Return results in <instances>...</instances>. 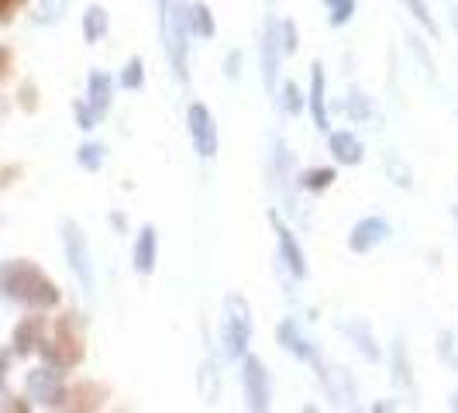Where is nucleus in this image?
Instances as JSON below:
<instances>
[{
    "mask_svg": "<svg viewBox=\"0 0 458 413\" xmlns=\"http://www.w3.org/2000/svg\"><path fill=\"white\" fill-rule=\"evenodd\" d=\"M0 293L31 310H48L59 303V286L28 258H11L0 266Z\"/></svg>",
    "mask_w": 458,
    "mask_h": 413,
    "instance_id": "nucleus-1",
    "label": "nucleus"
},
{
    "mask_svg": "<svg viewBox=\"0 0 458 413\" xmlns=\"http://www.w3.org/2000/svg\"><path fill=\"white\" fill-rule=\"evenodd\" d=\"M159 31L169 66L180 83H190V7L186 0H159Z\"/></svg>",
    "mask_w": 458,
    "mask_h": 413,
    "instance_id": "nucleus-2",
    "label": "nucleus"
},
{
    "mask_svg": "<svg viewBox=\"0 0 458 413\" xmlns=\"http://www.w3.org/2000/svg\"><path fill=\"white\" fill-rule=\"evenodd\" d=\"M38 351H42L46 366H55V368H63V372L72 366H80V362H83V324H80V317H76V314L59 317L55 338L38 344Z\"/></svg>",
    "mask_w": 458,
    "mask_h": 413,
    "instance_id": "nucleus-3",
    "label": "nucleus"
},
{
    "mask_svg": "<svg viewBox=\"0 0 458 413\" xmlns=\"http://www.w3.org/2000/svg\"><path fill=\"white\" fill-rule=\"evenodd\" d=\"M221 341H225V355H228V358H245V355H249V341H252V310H249V299L242 297V293H231V297L225 299Z\"/></svg>",
    "mask_w": 458,
    "mask_h": 413,
    "instance_id": "nucleus-4",
    "label": "nucleus"
},
{
    "mask_svg": "<svg viewBox=\"0 0 458 413\" xmlns=\"http://www.w3.org/2000/svg\"><path fill=\"white\" fill-rule=\"evenodd\" d=\"M63 249H66V262L72 275L80 279V286L93 293V258H90V245H87V234L76 221H66L63 224Z\"/></svg>",
    "mask_w": 458,
    "mask_h": 413,
    "instance_id": "nucleus-5",
    "label": "nucleus"
},
{
    "mask_svg": "<svg viewBox=\"0 0 458 413\" xmlns=\"http://www.w3.org/2000/svg\"><path fill=\"white\" fill-rule=\"evenodd\" d=\"M28 396L38 403V407H48V410H55V407H66V383H63V368L55 366H46V368H35V372H28Z\"/></svg>",
    "mask_w": 458,
    "mask_h": 413,
    "instance_id": "nucleus-6",
    "label": "nucleus"
},
{
    "mask_svg": "<svg viewBox=\"0 0 458 413\" xmlns=\"http://www.w3.org/2000/svg\"><path fill=\"white\" fill-rule=\"evenodd\" d=\"M242 386H245L249 410L255 413L269 410V372L262 366V358L245 355V362H242Z\"/></svg>",
    "mask_w": 458,
    "mask_h": 413,
    "instance_id": "nucleus-7",
    "label": "nucleus"
},
{
    "mask_svg": "<svg viewBox=\"0 0 458 413\" xmlns=\"http://www.w3.org/2000/svg\"><path fill=\"white\" fill-rule=\"evenodd\" d=\"M279 55H283L279 21L266 18V31H262V83H266L269 97H276V90H279Z\"/></svg>",
    "mask_w": 458,
    "mask_h": 413,
    "instance_id": "nucleus-8",
    "label": "nucleus"
},
{
    "mask_svg": "<svg viewBox=\"0 0 458 413\" xmlns=\"http://www.w3.org/2000/svg\"><path fill=\"white\" fill-rule=\"evenodd\" d=\"M190 135H193V145H197V156L200 159H214L217 156V128H214V117L204 104H193L190 107Z\"/></svg>",
    "mask_w": 458,
    "mask_h": 413,
    "instance_id": "nucleus-9",
    "label": "nucleus"
},
{
    "mask_svg": "<svg viewBox=\"0 0 458 413\" xmlns=\"http://www.w3.org/2000/svg\"><path fill=\"white\" fill-rule=\"evenodd\" d=\"M386 234H390V224H386L383 217H362V221L352 228V234H348V249L355 255H366V252H372L376 245H383Z\"/></svg>",
    "mask_w": 458,
    "mask_h": 413,
    "instance_id": "nucleus-10",
    "label": "nucleus"
},
{
    "mask_svg": "<svg viewBox=\"0 0 458 413\" xmlns=\"http://www.w3.org/2000/svg\"><path fill=\"white\" fill-rule=\"evenodd\" d=\"M269 221H273V228H276V241H279V255H283L286 269L297 275V279H303V275H307V258H303V249H300V241L293 238V231L279 221L276 210L269 214Z\"/></svg>",
    "mask_w": 458,
    "mask_h": 413,
    "instance_id": "nucleus-11",
    "label": "nucleus"
},
{
    "mask_svg": "<svg viewBox=\"0 0 458 413\" xmlns=\"http://www.w3.org/2000/svg\"><path fill=\"white\" fill-rule=\"evenodd\" d=\"M46 341V317H24L18 327H14V348H11V355H18V358H28L38 344Z\"/></svg>",
    "mask_w": 458,
    "mask_h": 413,
    "instance_id": "nucleus-12",
    "label": "nucleus"
},
{
    "mask_svg": "<svg viewBox=\"0 0 458 413\" xmlns=\"http://www.w3.org/2000/svg\"><path fill=\"white\" fill-rule=\"evenodd\" d=\"M111 97H114V80L107 72L93 69L90 80H87V104H90V111L97 114V121L111 111Z\"/></svg>",
    "mask_w": 458,
    "mask_h": 413,
    "instance_id": "nucleus-13",
    "label": "nucleus"
},
{
    "mask_svg": "<svg viewBox=\"0 0 458 413\" xmlns=\"http://www.w3.org/2000/svg\"><path fill=\"white\" fill-rule=\"evenodd\" d=\"M135 269L141 275H152L156 273V258H159V234H156V228L152 224H145L141 228V234H138L135 241Z\"/></svg>",
    "mask_w": 458,
    "mask_h": 413,
    "instance_id": "nucleus-14",
    "label": "nucleus"
},
{
    "mask_svg": "<svg viewBox=\"0 0 458 413\" xmlns=\"http://www.w3.org/2000/svg\"><path fill=\"white\" fill-rule=\"evenodd\" d=\"M276 338H279V344L293 355V358H300V362H318V355H314V348H310V341L300 334V327L293 321H283L279 327H276Z\"/></svg>",
    "mask_w": 458,
    "mask_h": 413,
    "instance_id": "nucleus-15",
    "label": "nucleus"
},
{
    "mask_svg": "<svg viewBox=\"0 0 458 413\" xmlns=\"http://www.w3.org/2000/svg\"><path fill=\"white\" fill-rule=\"evenodd\" d=\"M307 104H310V114H314L318 131H327V128H331V121H327V104H324V69H321V63H314V66H310V97H307Z\"/></svg>",
    "mask_w": 458,
    "mask_h": 413,
    "instance_id": "nucleus-16",
    "label": "nucleus"
},
{
    "mask_svg": "<svg viewBox=\"0 0 458 413\" xmlns=\"http://www.w3.org/2000/svg\"><path fill=\"white\" fill-rule=\"evenodd\" d=\"M331 156L342 162V165H359V162L366 159L362 141L355 135H348V131H335L331 135Z\"/></svg>",
    "mask_w": 458,
    "mask_h": 413,
    "instance_id": "nucleus-17",
    "label": "nucleus"
},
{
    "mask_svg": "<svg viewBox=\"0 0 458 413\" xmlns=\"http://www.w3.org/2000/svg\"><path fill=\"white\" fill-rule=\"evenodd\" d=\"M104 390L97 383H80L66 392V410H100Z\"/></svg>",
    "mask_w": 458,
    "mask_h": 413,
    "instance_id": "nucleus-18",
    "label": "nucleus"
},
{
    "mask_svg": "<svg viewBox=\"0 0 458 413\" xmlns=\"http://www.w3.org/2000/svg\"><path fill=\"white\" fill-rule=\"evenodd\" d=\"M104 35H107V11H104L100 4H90L87 14H83V38H87L90 46H97Z\"/></svg>",
    "mask_w": 458,
    "mask_h": 413,
    "instance_id": "nucleus-19",
    "label": "nucleus"
},
{
    "mask_svg": "<svg viewBox=\"0 0 458 413\" xmlns=\"http://www.w3.org/2000/svg\"><path fill=\"white\" fill-rule=\"evenodd\" d=\"M190 28L200 35V38H214V31H217V24L210 18V7L207 4H190Z\"/></svg>",
    "mask_w": 458,
    "mask_h": 413,
    "instance_id": "nucleus-20",
    "label": "nucleus"
},
{
    "mask_svg": "<svg viewBox=\"0 0 458 413\" xmlns=\"http://www.w3.org/2000/svg\"><path fill=\"white\" fill-rule=\"evenodd\" d=\"M342 331L348 334V338H355V341H359V351L366 355L369 362H376V358H379V348H376V344H372V338H369L366 324H344Z\"/></svg>",
    "mask_w": 458,
    "mask_h": 413,
    "instance_id": "nucleus-21",
    "label": "nucleus"
},
{
    "mask_svg": "<svg viewBox=\"0 0 458 413\" xmlns=\"http://www.w3.org/2000/svg\"><path fill=\"white\" fill-rule=\"evenodd\" d=\"M324 7H327V21L335 28H342L355 18V0H324Z\"/></svg>",
    "mask_w": 458,
    "mask_h": 413,
    "instance_id": "nucleus-22",
    "label": "nucleus"
},
{
    "mask_svg": "<svg viewBox=\"0 0 458 413\" xmlns=\"http://www.w3.org/2000/svg\"><path fill=\"white\" fill-rule=\"evenodd\" d=\"M141 83H145V66H141V59L131 55L124 69H121V87L124 90H141Z\"/></svg>",
    "mask_w": 458,
    "mask_h": 413,
    "instance_id": "nucleus-23",
    "label": "nucleus"
},
{
    "mask_svg": "<svg viewBox=\"0 0 458 413\" xmlns=\"http://www.w3.org/2000/svg\"><path fill=\"white\" fill-rule=\"evenodd\" d=\"M279 90H283V107H286V114H300V111H303V104H307V97L300 93L297 83H293V80H286Z\"/></svg>",
    "mask_w": 458,
    "mask_h": 413,
    "instance_id": "nucleus-24",
    "label": "nucleus"
},
{
    "mask_svg": "<svg viewBox=\"0 0 458 413\" xmlns=\"http://www.w3.org/2000/svg\"><path fill=\"white\" fill-rule=\"evenodd\" d=\"M76 159H80V165H83V169L97 173V169L104 165V145H93V141H87V145L76 152Z\"/></svg>",
    "mask_w": 458,
    "mask_h": 413,
    "instance_id": "nucleus-25",
    "label": "nucleus"
},
{
    "mask_svg": "<svg viewBox=\"0 0 458 413\" xmlns=\"http://www.w3.org/2000/svg\"><path fill=\"white\" fill-rule=\"evenodd\" d=\"M403 4H407V11H411L413 18L420 21V28H428L431 38H437V24H435V18H431V11H428V4H424V0H403Z\"/></svg>",
    "mask_w": 458,
    "mask_h": 413,
    "instance_id": "nucleus-26",
    "label": "nucleus"
},
{
    "mask_svg": "<svg viewBox=\"0 0 458 413\" xmlns=\"http://www.w3.org/2000/svg\"><path fill=\"white\" fill-rule=\"evenodd\" d=\"M331 183H335V169H310V173H303V186L314 190V193L327 190Z\"/></svg>",
    "mask_w": 458,
    "mask_h": 413,
    "instance_id": "nucleus-27",
    "label": "nucleus"
},
{
    "mask_svg": "<svg viewBox=\"0 0 458 413\" xmlns=\"http://www.w3.org/2000/svg\"><path fill=\"white\" fill-rule=\"evenodd\" d=\"M279 35H283V52H297V24L293 21H279Z\"/></svg>",
    "mask_w": 458,
    "mask_h": 413,
    "instance_id": "nucleus-28",
    "label": "nucleus"
},
{
    "mask_svg": "<svg viewBox=\"0 0 458 413\" xmlns=\"http://www.w3.org/2000/svg\"><path fill=\"white\" fill-rule=\"evenodd\" d=\"M72 111H76V121H80V128H83V131H90L93 124H97V114L90 111V104L76 100V104H72Z\"/></svg>",
    "mask_w": 458,
    "mask_h": 413,
    "instance_id": "nucleus-29",
    "label": "nucleus"
},
{
    "mask_svg": "<svg viewBox=\"0 0 458 413\" xmlns=\"http://www.w3.org/2000/svg\"><path fill=\"white\" fill-rule=\"evenodd\" d=\"M24 0H0V24H7L11 18H14V11L21 7Z\"/></svg>",
    "mask_w": 458,
    "mask_h": 413,
    "instance_id": "nucleus-30",
    "label": "nucleus"
},
{
    "mask_svg": "<svg viewBox=\"0 0 458 413\" xmlns=\"http://www.w3.org/2000/svg\"><path fill=\"white\" fill-rule=\"evenodd\" d=\"M35 104H38V100H35V87H31V83H24L21 87V107L24 111H35Z\"/></svg>",
    "mask_w": 458,
    "mask_h": 413,
    "instance_id": "nucleus-31",
    "label": "nucleus"
},
{
    "mask_svg": "<svg viewBox=\"0 0 458 413\" xmlns=\"http://www.w3.org/2000/svg\"><path fill=\"white\" fill-rule=\"evenodd\" d=\"M7 368H11V351L0 348V390H4V383H7Z\"/></svg>",
    "mask_w": 458,
    "mask_h": 413,
    "instance_id": "nucleus-32",
    "label": "nucleus"
},
{
    "mask_svg": "<svg viewBox=\"0 0 458 413\" xmlns=\"http://www.w3.org/2000/svg\"><path fill=\"white\" fill-rule=\"evenodd\" d=\"M7 72H11V48L0 46V80H7Z\"/></svg>",
    "mask_w": 458,
    "mask_h": 413,
    "instance_id": "nucleus-33",
    "label": "nucleus"
},
{
    "mask_svg": "<svg viewBox=\"0 0 458 413\" xmlns=\"http://www.w3.org/2000/svg\"><path fill=\"white\" fill-rule=\"evenodd\" d=\"M234 63H238V55L231 52V55H228V76H234V72H238V69H234Z\"/></svg>",
    "mask_w": 458,
    "mask_h": 413,
    "instance_id": "nucleus-34",
    "label": "nucleus"
},
{
    "mask_svg": "<svg viewBox=\"0 0 458 413\" xmlns=\"http://www.w3.org/2000/svg\"><path fill=\"white\" fill-rule=\"evenodd\" d=\"M452 410H458V392H455V400H452Z\"/></svg>",
    "mask_w": 458,
    "mask_h": 413,
    "instance_id": "nucleus-35",
    "label": "nucleus"
},
{
    "mask_svg": "<svg viewBox=\"0 0 458 413\" xmlns=\"http://www.w3.org/2000/svg\"><path fill=\"white\" fill-rule=\"evenodd\" d=\"M455 217H458V206H455Z\"/></svg>",
    "mask_w": 458,
    "mask_h": 413,
    "instance_id": "nucleus-36",
    "label": "nucleus"
}]
</instances>
